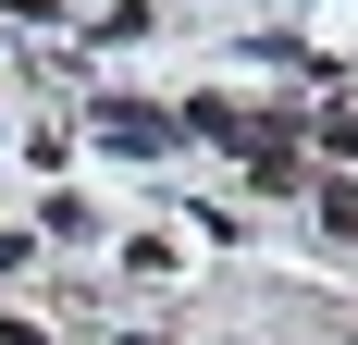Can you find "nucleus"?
I'll list each match as a JSON object with an SVG mask.
<instances>
[{
    "mask_svg": "<svg viewBox=\"0 0 358 345\" xmlns=\"http://www.w3.org/2000/svg\"><path fill=\"white\" fill-rule=\"evenodd\" d=\"M99 136H111V148H161L173 124H161V111H136V99H111V111H99Z\"/></svg>",
    "mask_w": 358,
    "mask_h": 345,
    "instance_id": "obj_1",
    "label": "nucleus"
}]
</instances>
